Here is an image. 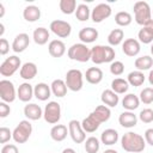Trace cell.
Segmentation results:
<instances>
[{
    "label": "cell",
    "instance_id": "obj_15",
    "mask_svg": "<svg viewBox=\"0 0 153 153\" xmlns=\"http://www.w3.org/2000/svg\"><path fill=\"white\" fill-rule=\"evenodd\" d=\"M137 38L139 42L143 44H149L153 42V19L143 25L142 29H140V31L137 32Z\"/></svg>",
    "mask_w": 153,
    "mask_h": 153
},
{
    "label": "cell",
    "instance_id": "obj_6",
    "mask_svg": "<svg viewBox=\"0 0 153 153\" xmlns=\"http://www.w3.org/2000/svg\"><path fill=\"white\" fill-rule=\"evenodd\" d=\"M13 140L17 143H25L32 134V126L29 120H23L18 123V126L13 129Z\"/></svg>",
    "mask_w": 153,
    "mask_h": 153
},
{
    "label": "cell",
    "instance_id": "obj_27",
    "mask_svg": "<svg viewBox=\"0 0 153 153\" xmlns=\"http://www.w3.org/2000/svg\"><path fill=\"white\" fill-rule=\"evenodd\" d=\"M23 17L29 23H35L41 18V10L35 5H29L23 11Z\"/></svg>",
    "mask_w": 153,
    "mask_h": 153
},
{
    "label": "cell",
    "instance_id": "obj_13",
    "mask_svg": "<svg viewBox=\"0 0 153 153\" xmlns=\"http://www.w3.org/2000/svg\"><path fill=\"white\" fill-rule=\"evenodd\" d=\"M141 50V45H140V42L139 39H135V38H127L123 41L122 43V51L127 55V56H130V57H134L136 56Z\"/></svg>",
    "mask_w": 153,
    "mask_h": 153
},
{
    "label": "cell",
    "instance_id": "obj_19",
    "mask_svg": "<svg viewBox=\"0 0 153 153\" xmlns=\"http://www.w3.org/2000/svg\"><path fill=\"white\" fill-rule=\"evenodd\" d=\"M48 51L53 57H62L66 53V44L60 39H53L48 44Z\"/></svg>",
    "mask_w": 153,
    "mask_h": 153
},
{
    "label": "cell",
    "instance_id": "obj_31",
    "mask_svg": "<svg viewBox=\"0 0 153 153\" xmlns=\"http://www.w3.org/2000/svg\"><path fill=\"white\" fill-rule=\"evenodd\" d=\"M50 88H51V93H53L55 97H57V98L65 97L66 93H67V90H68V88H67V85H66V82H65V80H62V79H55V80L51 82Z\"/></svg>",
    "mask_w": 153,
    "mask_h": 153
},
{
    "label": "cell",
    "instance_id": "obj_46",
    "mask_svg": "<svg viewBox=\"0 0 153 153\" xmlns=\"http://www.w3.org/2000/svg\"><path fill=\"white\" fill-rule=\"evenodd\" d=\"M10 51V43L6 38L0 39V55H6Z\"/></svg>",
    "mask_w": 153,
    "mask_h": 153
},
{
    "label": "cell",
    "instance_id": "obj_43",
    "mask_svg": "<svg viewBox=\"0 0 153 153\" xmlns=\"http://www.w3.org/2000/svg\"><path fill=\"white\" fill-rule=\"evenodd\" d=\"M139 118L143 123H151V122H153V110L149 109V108H146V109L141 110L140 114H139Z\"/></svg>",
    "mask_w": 153,
    "mask_h": 153
},
{
    "label": "cell",
    "instance_id": "obj_17",
    "mask_svg": "<svg viewBox=\"0 0 153 153\" xmlns=\"http://www.w3.org/2000/svg\"><path fill=\"white\" fill-rule=\"evenodd\" d=\"M33 94L38 100L45 102L51 96V88L45 82H38L33 86Z\"/></svg>",
    "mask_w": 153,
    "mask_h": 153
},
{
    "label": "cell",
    "instance_id": "obj_26",
    "mask_svg": "<svg viewBox=\"0 0 153 153\" xmlns=\"http://www.w3.org/2000/svg\"><path fill=\"white\" fill-rule=\"evenodd\" d=\"M68 133V128L65 124H55L51 129H50V137L56 141V142H61L67 137Z\"/></svg>",
    "mask_w": 153,
    "mask_h": 153
},
{
    "label": "cell",
    "instance_id": "obj_35",
    "mask_svg": "<svg viewBox=\"0 0 153 153\" xmlns=\"http://www.w3.org/2000/svg\"><path fill=\"white\" fill-rule=\"evenodd\" d=\"M145 74L143 72H140V71H133L128 74V78H127V81L130 86H134V87H139L141 86L143 82H145Z\"/></svg>",
    "mask_w": 153,
    "mask_h": 153
},
{
    "label": "cell",
    "instance_id": "obj_7",
    "mask_svg": "<svg viewBox=\"0 0 153 153\" xmlns=\"http://www.w3.org/2000/svg\"><path fill=\"white\" fill-rule=\"evenodd\" d=\"M43 117L45 120V122H48L49 124H55L60 121L61 118V106L57 102H49L44 110H43Z\"/></svg>",
    "mask_w": 153,
    "mask_h": 153
},
{
    "label": "cell",
    "instance_id": "obj_3",
    "mask_svg": "<svg viewBox=\"0 0 153 153\" xmlns=\"http://www.w3.org/2000/svg\"><path fill=\"white\" fill-rule=\"evenodd\" d=\"M134 18L135 22L143 26L146 25L149 20H152V8L149 7L148 2L146 1H137L134 4Z\"/></svg>",
    "mask_w": 153,
    "mask_h": 153
},
{
    "label": "cell",
    "instance_id": "obj_33",
    "mask_svg": "<svg viewBox=\"0 0 153 153\" xmlns=\"http://www.w3.org/2000/svg\"><path fill=\"white\" fill-rule=\"evenodd\" d=\"M134 65L136 67V71H140V72L148 71V69H151L153 67V59L149 55H143V56L137 57L135 60Z\"/></svg>",
    "mask_w": 153,
    "mask_h": 153
},
{
    "label": "cell",
    "instance_id": "obj_41",
    "mask_svg": "<svg viewBox=\"0 0 153 153\" xmlns=\"http://www.w3.org/2000/svg\"><path fill=\"white\" fill-rule=\"evenodd\" d=\"M140 102L143 104H151L153 103V87H145L140 92Z\"/></svg>",
    "mask_w": 153,
    "mask_h": 153
},
{
    "label": "cell",
    "instance_id": "obj_16",
    "mask_svg": "<svg viewBox=\"0 0 153 153\" xmlns=\"http://www.w3.org/2000/svg\"><path fill=\"white\" fill-rule=\"evenodd\" d=\"M24 115L30 121H37L41 117H43V110L39 105L35 103H27L24 106Z\"/></svg>",
    "mask_w": 153,
    "mask_h": 153
},
{
    "label": "cell",
    "instance_id": "obj_9",
    "mask_svg": "<svg viewBox=\"0 0 153 153\" xmlns=\"http://www.w3.org/2000/svg\"><path fill=\"white\" fill-rule=\"evenodd\" d=\"M0 98L5 103H12L17 98V91L12 81L7 79L0 80Z\"/></svg>",
    "mask_w": 153,
    "mask_h": 153
},
{
    "label": "cell",
    "instance_id": "obj_4",
    "mask_svg": "<svg viewBox=\"0 0 153 153\" xmlns=\"http://www.w3.org/2000/svg\"><path fill=\"white\" fill-rule=\"evenodd\" d=\"M67 55L71 60L78 62H87L91 60V49L84 43H75L68 48Z\"/></svg>",
    "mask_w": 153,
    "mask_h": 153
},
{
    "label": "cell",
    "instance_id": "obj_12",
    "mask_svg": "<svg viewBox=\"0 0 153 153\" xmlns=\"http://www.w3.org/2000/svg\"><path fill=\"white\" fill-rule=\"evenodd\" d=\"M111 7L108 4H98L91 12V19L93 23H102L111 16Z\"/></svg>",
    "mask_w": 153,
    "mask_h": 153
},
{
    "label": "cell",
    "instance_id": "obj_48",
    "mask_svg": "<svg viewBox=\"0 0 153 153\" xmlns=\"http://www.w3.org/2000/svg\"><path fill=\"white\" fill-rule=\"evenodd\" d=\"M145 141H146V143H148L153 147V128H149L145 131Z\"/></svg>",
    "mask_w": 153,
    "mask_h": 153
},
{
    "label": "cell",
    "instance_id": "obj_30",
    "mask_svg": "<svg viewBox=\"0 0 153 153\" xmlns=\"http://www.w3.org/2000/svg\"><path fill=\"white\" fill-rule=\"evenodd\" d=\"M49 31L48 29L41 26V27H37L33 30V33H32V38H33V42L38 45H44L45 43H48V39H49Z\"/></svg>",
    "mask_w": 153,
    "mask_h": 153
},
{
    "label": "cell",
    "instance_id": "obj_11",
    "mask_svg": "<svg viewBox=\"0 0 153 153\" xmlns=\"http://www.w3.org/2000/svg\"><path fill=\"white\" fill-rule=\"evenodd\" d=\"M68 133L71 139L75 142V143H81L86 140V134L85 130L81 127V122L76 121V120H71L68 123Z\"/></svg>",
    "mask_w": 153,
    "mask_h": 153
},
{
    "label": "cell",
    "instance_id": "obj_18",
    "mask_svg": "<svg viewBox=\"0 0 153 153\" xmlns=\"http://www.w3.org/2000/svg\"><path fill=\"white\" fill-rule=\"evenodd\" d=\"M33 87L31 84L29 82H23L19 85L18 90H17V97L19 98V100L24 102V103H27L32 99L33 97Z\"/></svg>",
    "mask_w": 153,
    "mask_h": 153
},
{
    "label": "cell",
    "instance_id": "obj_10",
    "mask_svg": "<svg viewBox=\"0 0 153 153\" xmlns=\"http://www.w3.org/2000/svg\"><path fill=\"white\" fill-rule=\"evenodd\" d=\"M49 29L54 35H56L60 38H67L72 32L71 24L68 22H65V20H61V19L53 20L50 23Z\"/></svg>",
    "mask_w": 153,
    "mask_h": 153
},
{
    "label": "cell",
    "instance_id": "obj_36",
    "mask_svg": "<svg viewBox=\"0 0 153 153\" xmlns=\"http://www.w3.org/2000/svg\"><path fill=\"white\" fill-rule=\"evenodd\" d=\"M129 88V84L127 80L122 79V78H116L111 81V90L117 93V94H123L128 91Z\"/></svg>",
    "mask_w": 153,
    "mask_h": 153
},
{
    "label": "cell",
    "instance_id": "obj_14",
    "mask_svg": "<svg viewBox=\"0 0 153 153\" xmlns=\"http://www.w3.org/2000/svg\"><path fill=\"white\" fill-rule=\"evenodd\" d=\"M30 44V37L27 33H18L12 42V50L14 53H23Z\"/></svg>",
    "mask_w": 153,
    "mask_h": 153
},
{
    "label": "cell",
    "instance_id": "obj_24",
    "mask_svg": "<svg viewBox=\"0 0 153 153\" xmlns=\"http://www.w3.org/2000/svg\"><path fill=\"white\" fill-rule=\"evenodd\" d=\"M91 115L99 122V123H104L106 121H109L110 116H111V110L109 106L106 105H98L96 106V109L91 112Z\"/></svg>",
    "mask_w": 153,
    "mask_h": 153
},
{
    "label": "cell",
    "instance_id": "obj_20",
    "mask_svg": "<svg viewBox=\"0 0 153 153\" xmlns=\"http://www.w3.org/2000/svg\"><path fill=\"white\" fill-rule=\"evenodd\" d=\"M98 38V31L94 27H82L79 31V39L81 41V43L87 44V43H93L96 39Z\"/></svg>",
    "mask_w": 153,
    "mask_h": 153
},
{
    "label": "cell",
    "instance_id": "obj_54",
    "mask_svg": "<svg viewBox=\"0 0 153 153\" xmlns=\"http://www.w3.org/2000/svg\"><path fill=\"white\" fill-rule=\"evenodd\" d=\"M151 54L153 55V43H152V45H151Z\"/></svg>",
    "mask_w": 153,
    "mask_h": 153
},
{
    "label": "cell",
    "instance_id": "obj_25",
    "mask_svg": "<svg viewBox=\"0 0 153 153\" xmlns=\"http://www.w3.org/2000/svg\"><path fill=\"white\" fill-rule=\"evenodd\" d=\"M86 81L92 85H97L103 80V71L98 67H90L85 73Z\"/></svg>",
    "mask_w": 153,
    "mask_h": 153
},
{
    "label": "cell",
    "instance_id": "obj_38",
    "mask_svg": "<svg viewBox=\"0 0 153 153\" xmlns=\"http://www.w3.org/2000/svg\"><path fill=\"white\" fill-rule=\"evenodd\" d=\"M75 17L79 22H86L90 19L91 17V12H90V8L86 4H80L78 5L76 10H75Z\"/></svg>",
    "mask_w": 153,
    "mask_h": 153
},
{
    "label": "cell",
    "instance_id": "obj_39",
    "mask_svg": "<svg viewBox=\"0 0 153 153\" xmlns=\"http://www.w3.org/2000/svg\"><path fill=\"white\" fill-rule=\"evenodd\" d=\"M60 10L63 14H72V13H75V10H76V1L75 0H61L60 4Z\"/></svg>",
    "mask_w": 153,
    "mask_h": 153
},
{
    "label": "cell",
    "instance_id": "obj_37",
    "mask_svg": "<svg viewBox=\"0 0 153 153\" xmlns=\"http://www.w3.org/2000/svg\"><path fill=\"white\" fill-rule=\"evenodd\" d=\"M131 20H133V17L129 12L121 11L115 14V23L118 26H128L131 24Z\"/></svg>",
    "mask_w": 153,
    "mask_h": 153
},
{
    "label": "cell",
    "instance_id": "obj_51",
    "mask_svg": "<svg viewBox=\"0 0 153 153\" xmlns=\"http://www.w3.org/2000/svg\"><path fill=\"white\" fill-rule=\"evenodd\" d=\"M5 14V8H4V5L0 2V17H4Z\"/></svg>",
    "mask_w": 153,
    "mask_h": 153
},
{
    "label": "cell",
    "instance_id": "obj_45",
    "mask_svg": "<svg viewBox=\"0 0 153 153\" xmlns=\"http://www.w3.org/2000/svg\"><path fill=\"white\" fill-rule=\"evenodd\" d=\"M11 112V108L8 105V103H5V102H1L0 103V117L1 118H5L10 115Z\"/></svg>",
    "mask_w": 153,
    "mask_h": 153
},
{
    "label": "cell",
    "instance_id": "obj_2",
    "mask_svg": "<svg viewBox=\"0 0 153 153\" xmlns=\"http://www.w3.org/2000/svg\"><path fill=\"white\" fill-rule=\"evenodd\" d=\"M115 50L110 45H94L91 49V61L96 65L112 62L115 59Z\"/></svg>",
    "mask_w": 153,
    "mask_h": 153
},
{
    "label": "cell",
    "instance_id": "obj_55",
    "mask_svg": "<svg viewBox=\"0 0 153 153\" xmlns=\"http://www.w3.org/2000/svg\"><path fill=\"white\" fill-rule=\"evenodd\" d=\"M152 16H153V10H152Z\"/></svg>",
    "mask_w": 153,
    "mask_h": 153
},
{
    "label": "cell",
    "instance_id": "obj_32",
    "mask_svg": "<svg viewBox=\"0 0 153 153\" xmlns=\"http://www.w3.org/2000/svg\"><path fill=\"white\" fill-rule=\"evenodd\" d=\"M124 39V31L122 29H114L108 35V43L110 47H116L121 44Z\"/></svg>",
    "mask_w": 153,
    "mask_h": 153
},
{
    "label": "cell",
    "instance_id": "obj_23",
    "mask_svg": "<svg viewBox=\"0 0 153 153\" xmlns=\"http://www.w3.org/2000/svg\"><path fill=\"white\" fill-rule=\"evenodd\" d=\"M100 100H102V103L104 105H106L109 108H115L118 104V102H120V97L112 90H104L102 92Z\"/></svg>",
    "mask_w": 153,
    "mask_h": 153
},
{
    "label": "cell",
    "instance_id": "obj_49",
    "mask_svg": "<svg viewBox=\"0 0 153 153\" xmlns=\"http://www.w3.org/2000/svg\"><path fill=\"white\" fill-rule=\"evenodd\" d=\"M148 82L151 84V86H153V69L149 71V74H148Z\"/></svg>",
    "mask_w": 153,
    "mask_h": 153
},
{
    "label": "cell",
    "instance_id": "obj_42",
    "mask_svg": "<svg viewBox=\"0 0 153 153\" xmlns=\"http://www.w3.org/2000/svg\"><path fill=\"white\" fill-rule=\"evenodd\" d=\"M124 72V65L122 61H112L110 65V73L115 76L121 75Z\"/></svg>",
    "mask_w": 153,
    "mask_h": 153
},
{
    "label": "cell",
    "instance_id": "obj_29",
    "mask_svg": "<svg viewBox=\"0 0 153 153\" xmlns=\"http://www.w3.org/2000/svg\"><path fill=\"white\" fill-rule=\"evenodd\" d=\"M140 105V98L134 93H128L122 99V106L127 111H134Z\"/></svg>",
    "mask_w": 153,
    "mask_h": 153
},
{
    "label": "cell",
    "instance_id": "obj_47",
    "mask_svg": "<svg viewBox=\"0 0 153 153\" xmlns=\"http://www.w3.org/2000/svg\"><path fill=\"white\" fill-rule=\"evenodd\" d=\"M1 153H19L18 148L16 145L13 143H8V145H4L1 148Z\"/></svg>",
    "mask_w": 153,
    "mask_h": 153
},
{
    "label": "cell",
    "instance_id": "obj_1",
    "mask_svg": "<svg viewBox=\"0 0 153 153\" xmlns=\"http://www.w3.org/2000/svg\"><path fill=\"white\" fill-rule=\"evenodd\" d=\"M121 146L126 152L129 153H140L146 147V141L143 136L137 133L128 131L121 137Z\"/></svg>",
    "mask_w": 153,
    "mask_h": 153
},
{
    "label": "cell",
    "instance_id": "obj_53",
    "mask_svg": "<svg viewBox=\"0 0 153 153\" xmlns=\"http://www.w3.org/2000/svg\"><path fill=\"white\" fill-rule=\"evenodd\" d=\"M4 31H5L4 24H2V23H0V36H1V37H2V35H4Z\"/></svg>",
    "mask_w": 153,
    "mask_h": 153
},
{
    "label": "cell",
    "instance_id": "obj_40",
    "mask_svg": "<svg viewBox=\"0 0 153 153\" xmlns=\"http://www.w3.org/2000/svg\"><path fill=\"white\" fill-rule=\"evenodd\" d=\"M100 148L99 140L94 136H90L88 139L85 140V151L87 153H97Z\"/></svg>",
    "mask_w": 153,
    "mask_h": 153
},
{
    "label": "cell",
    "instance_id": "obj_28",
    "mask_svg": "<svg viewBox=\"0 0 153 153\" xmlns=\"http://www.w3.org/2000/svg\"><path fill=\"white\" fill-rule=\"evenodd\" d=\"M100 141L105 146H112V145H115L118 141V131L116 129H112V128L105 129L100 134Z\"/></svg>",
    "mask_w": 153,
    "mask_h": 153
},
{
    "label": "cell",
    "instance_id": "obj_21",
    "mask_svg": "<svg viewBox=\"0 0 153 153\" xmlns=\"http://www.w3.org/2000/svg\"><path fill=\"white\" fill-rule=\"evenodd\" d=\"M37 72H38V69H37L36 63H33V62H25L20 67L19 75L24 80H31V79H33L37 75Z\"/></svg>",
    "mask_w": 153,
    "mask_h": 153
},
{
    "label": "cell",
    "instance_id": "obj_5",
    "mask_svg": "<svg viewBox=\"0 0 153 153\" xmlns=\"http://www.w3.org/2000/svg\"><path fill=\"white\" fill-rule=\"evenodd\" d=\"M65 82L67 85V88L73 91V92H78L82 88L84 85V75L81 73L80 69H69L66 73V78H65Z\"/></svg>",
    "mask_w": 153,
    "mask_h": 153
},
{
    "label": "cell",
    "instance_id": "obj_44",
    "mask_svg": "<svg viewBox=\"0 0 153 153\" xmlns=\"http://www.w3.org/2000/svg\"><path fill=\"white\" fill-rule=\"evenodd\" d=\"M11 139H13L12 131L6 127H1L0 128V143H6Z\"/></svg>",
    "mask_w": 153,
    "mask_h": 153
},
{
    "label": "cell",
    "instance_id": "obj_52",
    "mask_svg": "<svg viewBox=\"0 0 153 153\" xmlns=\"http://www.w3.org/2000/svg\"><path fill=\"white\" fill-rule=\"evenodd\" d=\"M103 153H118L116 149H112V148H109V149H105Z\"/></svg>",
    "mask_w": 153,
    "mask_h": 153
},
{
    "label": "cell",
    "instance_id": "obj_8",
    "mask_svg": "<svg viewBox=\"0 0 153 153\" xmlns=\"http://www.w3.org/2000/svg\"><path fill=\"white\" fill-rule=\"evenodd\" d=\"M20 65H22L20 59L16 55H12L5 59L4 62L0 65V74L2 76H11L19 69V67H22Z\"/></svg>",
    "mask_w": 153,
    "mask_h": 153
},
{
    "label": "cell",
    "instance_id": "obj_50",
    "mask_svg": "<svg viewBox=\"0 0 153 153\" xmlns=\"http://www.w3.org/2000/svg\"><path fill=\"white\" fill-rule=\"evenodd\" d=\"M62 153H76L73 148H71V147H68V148H65L63 151H62Z\"/></svg>",
    "mask_w": 153,
    "mask_h": 153
},
{
    "label": "cell",
    "instance_id": "obj_34",
    "mask_svg": "<svg viewBox=\"0 0 153 153\" xmlns=\"http://www.w3.org/2000/svg\"><path fill=\"white\" fill-rule=\"evenodd\" d=\"M99 126H100V123L91 114L81 121V127L85 130V133H94L99 128Z\"/></svg>",
    "mask_w": 153,
    "mask_h": 153
},
{
    "label": "cell",
    "instance_id": "obj_22",
    "mask_svg": "<svg viewBox=\"0 0 153 153\" xmlns=\"http://www.w3.org/2000/svg\"><path fill=\"white\" fill-rule=\"evenodd\" d=\"M118 122L123 128H133L137 124V116L133 111H123L118 117Z\"/></svg>",
    "mask_w": 153,
    "mask_h": 153
}]
</instances>
